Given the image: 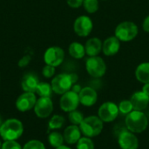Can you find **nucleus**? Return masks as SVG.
<instances>
[{
	"instance_id": "f257e3e1",
	"label": "nucleus",
	"mask_w": 149,
	"mask_h": 149,
	"mask_svg": "<svg viewBox=\"0 0 149 149\" xmlns=\"http://www.w3.org/2000/svg\"><path fill=\"white\" fill-rule=\"evenodd\" d=\"M127 128L134 134L144 132L148 126V119L142 111L133 110L128 113L125 120Z\"/></svg>"
},
{
	"instance_id": "f03ea898",
	"label": "nucleus",
	"mask_w": 149,
	"mask_h": 149,
	"mask_svg": "<svg viewBox=\"0 0 149 149\" xmlns=\"http://www.w3.org/2000/svg\"><path fill=\"white\" fill-rule=\"evenodd\" d=\"M24 132L22 122L17 119H9L3 122L0 127V136L5 141H16L21 137Z\"/></svg>"
},
{
	"instance_id": "7ed1b4c3",
	"label": "nucleus",
	"mask_w": 149,
	"mask_h": 149,
	"mask_svg": "<svg viewBox=\"0 0 149 149\" xmlns=\"http://www.w3.org/2000/svg\"><path fill=\"white\" fill-rule=\"evenodd\" d=\"M81 133L89 138L98 136L103 130V121L99 116H89L83 120L79 125Z\"/></svg>"
},
{
	"instance_id": "20e7f679",
	"label": "nucleus",
	"mask_w": 149,
	"mask_h": 149,
	"mask_svg": "<svg viewBox=\"0 0 149 149\" xmlns=\"http://www.w3.org/2000/svg\"><path fill=\"white\" fill-rule=\"evenodd\" d=\"M138 34L137 25L130 21L120 23L115 29V37L120 41H130L134 39Z\"/></svg>"
},
{
	"instance_id": "39448f33",
	"label": "nucleus",
	"mask_w": 149,
	"mask_h": 149,
	"mask_svg": "<svg viewBox=\"0 0 149 149\" xmlns=\"http://www.w3.org/2000/svg\"><path fill=\"white\" fill-rule=\"evenodd\" d=\"M73 82L71 78V74L62 73L56 76L52 80V91L57 94H64L66 92L70 91Z\"/></svg>"
},
{
	"instance_id": "423d86ee",
	"label": "nucleus",
	"mask_w": 149,
	"mask_h": 149,
	"mask_svg": "<svg viewBox=\"0 0 149 149\" xmlns=\"http://www.w3.org/2000/svg\"><path fill=\"white\" fill-rule=\"evenodd\" d=\"M86 67L87 72L93 78L102 77L107 71V65L104 60L98 56L90 57L86 60Z\"/></svg>"
},
{
	"instance_id": "0eeeda50",
	"label": "nucleus",
	"mask_w": 149,
	"mask_h": 149,
	"mask_svg": "<svg viewBox=\"0 0 149 149\" xmlns=\"http://www.w3.org/2000/svg\"><path fill=\"white\" fill-rule=\"evenodd\" d=\"M120 113L119 107L113 102H105L103 103L98 111V116L103 122H112L118 117Z\"/></svg>"
},
{
	"instance_id": "6e6552de",
	"label": "nucleus",
	"mask_w": 149,
	"mask_h": 149,
	"mask_svg": "<svg viewBox=\"0 0 149 149\" xmlns=\"http://www.w3.org/2000/svg\"><path fill=\"white\" fill-rule=\"evenodd\" d=\"M79 103L80 102H79V93L73 91H68L65 93L62 94L59 105H60V108L64 112L70 113L76 110Z\"/></svg>"
},
{
	"instance_id": "1a4fd4ad",
	"label": "nucleus",
	"mask_w": 149,
	"mask_h": 149,
	"mask_svg": "<svg viewBox=\"0 0 149 149\" xmlns=\"http://www.w3.org/2000/svg\"><path fill=\"white\" fill-rule=\"evenodd\" d=\"M64 58H65V52L60 47L58 46H52L48 48L44 55V60L45 64L54 67L61 65Z\"/></svg>"
},
{
	"instance_id": "9d476101",
	"label": "nucleus",
	"mask_w": 149,
	"mask_h": 149,
	"mask_svg": "<svg viewBox=\"0 0 149 149\" xmlns=\"http://www.w3.org/2000/svg\"><path fill=\"white\" fill-rule=\"evenodd\" d=\"M34 111L38 118L45 119L50 116L53 111V103L51 98L40 97L34 106Z\"/></svg>"
},
{
	"instance_id": "9b49d317",
	"label": "nucleus",
	"mask_w": 149,
	"mask_h": 149,
	"mask_svg": "<svg viewBox=\"0 0 149 149\" xmlns=\"http://www.w3.org/2000/svg\"><path fill=\"white\" fill-rule=\"evenodd\" d=\"M118 143L121 149H137L139 148L138 138L129 130H124L120 134Z\"/></svg>"
},
{
	"instance_id": "f8f14e48",
	"label": "nucleus",
	"mask_w": 149,
	"mask_h": 149,
	"mask_svg": "<svg viewBox=\"0 0 149 149\" xmlns=\"http://www.w3.org/2000/svg\"><path fill=\"white\" fill-rule=\"evenodd\" d=\"M36 102L37 98L34 93L24 92L17 98L16 101V107L20 112H26L33 108Z\"/></svg>"
},
{
	"instance_id": "ddd939ff",
	"label": "nucleus",
	"mask_w": 149,
	"mask_h": 149,
	"mask_svg": "<svg viewBox=\"0 0 149 149\" xmlns=\"http://www.w3.org/2000/svg\"><path fill=\"white\" fill-rule=\"evenodd\" d=\"M74 31L80 37H86L93 30V22L86 16L79 17L74 22Z\"/></svg>"
},
{
	"instance_id": "4468645a",
	"label": "nucleus",
	"mask_w": 149,
	"mask_h": 149,
	"mask_svg": "<svg viewBox=\"0 0 149 149\" xmlns=\"http://www.w3.org/2000/svg\"><path fill=\"white\" fill-rule=\"evenodd\" d=\"M79 102L85 107L93 106L98 99L96 91L92 87H84L79 93Z\"/></svg>"
},
{
	"instance_id": "2eb2a0df",
	"label": "nucleus",
	"mask_w": 149,
	"mask_h": 149,
	"mask_svg": "<svg viewBox=\"0 0 149 149\" xmlns=\"http://www.w3.org/2000/svg\"><path fill=\"white\" fill-rule=\"evenodd\" d=\"M134 110L143 111L145 110L149 104V96L144 93L142 91L134 93L130 100Z\"/></svg>"
},
{
	"instance_id": "dca6fc26",
	"label": "nucleus",
	"mask_w": 149,
	"mask_h": 149,
	"mask_svg": "<svg viewBox=\"0 0 149 149\" xmlns=\"http://www.w3.org/2000/svg\"><path fill=\"white\" fill-rule=\"evenodd\" d=\"M81 134L82 133L80 131V128L78 126L71 125L65 129L63 136L66 143L72 145V144H76L79 141V140L81 138Z\"/></svg>"
},
{
	"instance_id": "f3484780",
	"label": "nucleus",
	"mask_w": 149,
	"mask_h": 149,
	"mask_svg": "<svg viewBox=\"0 0 149 149\" xmlns=\"http://www.w3.org/2000/svg\"><path fill=\"white\" fill-rule=\"evenodd\" d=\"M120 47V40L116 37H110L105 40L102 49H103L105 55L113 56L119 52Z\"/></svg>"
},
{
	"instance_id": "a211bd4d",
	"label": "nucleus",
	"mask_w": 149,
	"mask_h": 149,
	"mask_svg": "<svg viewBox=\"0 0 149 149\" xmlns=\"http://www.w3.org/2000/svg\"><path fill=\"white\" fill-rule=\"evenodd\" d=\"M38 83H39L38 79L35 75L31 73H28L24 76L22 82H21V86L24 92L35 93Z\"/></svg>"
},
{
	"instance_id": "6ab92c4d",
	"label": "nucleus",
	"mask_w": 149,
	"mask_h": 149,
	"mask_svg": "<svg viewBox=\"0 0 149 149\" xmlns=\"http://www.w3.org/2000/svg\"><path fill=\"white\" fill-rule=\"evenodd\" d=\"M85 49H86V53L88 56H90V57L97 56L102 49L101 41L97 38H90L89 40H87Z\"/></svg>"
},
{
	"instance_id": "aec40b11",
	"label": "nucleus",
	"mask_w": 149,
	"mask_h": 149,
	"mask_svg": "<svg viewBox=\"0 0 149 149\" xmlns=\"http://www.w3.org/2000/svg\"><path fill=\"white\" fill-rule=\"evenodd\" d=\"M135 76L136 79L144 84L149 83V63L146 62V63H142L141 64L136 71H135Z\"/></svg>"
},
{
	"instance_id": "412c9836",
	"label": "nucleus",
	"mask_w": 149,
	"mask_h": 149,
	"mask_svg": "<svg viewBox=\"0 0 149 149\" xmlns=\"http://www.w3.org/2000/svg\"><path fill=\"white\" fill-rule=\"evenodd\" d=\"M69 53L74 58H82L86 54V49L81 44L73 42L69 46Z\"/></svg>"
},
{
	"instance_id": "4be33fe9",
	"label": "nucleus",
	"mask_w": 149,
	"mask_h": 149,
	"mask_svg": "<svg viewBox=\"0 0 149 149\" xmlns=\"http://www.w3.org/2000/svg\"><path fill=\"white\" fill-rule=\"evenodd\" d=\"M52 85L45 83V82H41L38 83L36 92L40 97H49L51 98L52 93Z\"/></svg>"
},
{
	"instance_id": "5701e85b",
	"label": "nucleus",
	"mask_w": 149,
	"mask_h": 149,
	"mask_svg": "<svg viewBox=\"0 0 149 149\" xmlns=\"http://www.w3.org/2000/svg\"><path fill=\"white\" fill-rule=\"evenodd\" d=\"M64 136L58 132H52L48 136V141L50 145L55 148L60 147L64 143Z\"/></svg>"
},
{
	"instance_id": "b1692460",
	"label": "nucleus",
	"mask_w": 149,
	"mask_h": 149,
	"mask_svg": "<svg viewBox=\"0 0 149 149\" xmlns=\"http://www.w3.org/2000/svg\"><path fill=\"white\" fill-rule=\"evenodd\" d=\"M65 124V118L60 115H54L49 121V128L52 130L54 129H59L63 127Z\"/></svg>"
},
{
	"instance_id": "393cba45",
	"label": "nucleus",
	"mask_w": 149,
	"mask_h": 149,
	"mask_svg": "<svg viewBox=\"0 0 149 149\" xmlns=\"http://www.w3.org/2000/svg\"><path fill=\"white\" fill-rule=\"evenodd\" d=\"M77 144V149H94V143L89 137H81Z\"/></svg>"
},
{
	"instance_id": "a878e982",
	"label": "nucleus",
	"mask_w": 149,
	"mask_h": 149,
	"mask_svg": "<svg viewBox=\"0 0 149 149\" xmlns=\"http://www.w3.org/2000/svg\"><path fill=\"white\" fill-rule=\"evenodd\" d=\"M68 118H69V120L72 123V125H76V126H79L80 123L85 119L84 116H83V113L79 112V111H77V110L70 112Z\"/></svg>"
},
{
	"instance_id": "bb28decb",
	"label": "nucleus",
	"mask_w": 149,
	"mask_h": 149,
	"mask_svg": "<svg viewBox=\"0 0 149 149\" xmlns=\"http://www.w3.org/2000/svg\"><path fill=\"white\" fill-rule=\"evenodd\" d=\"M83 5L85 10L89 13H93L99 9V2L98 0H84Z\"/></svg>"
},
{
	"instance_id": "cd10ccee",
	"label": "nucleus",
	"mask_w": 149,
	"mask_h": 149,
	"mask_svg": "<svg viewBox=\"0 0 149 149\" xmlns=\"http://www.w3.org/2000/svg\"><path fill=\"white\" fill-rule=\"evenodd\" d=\"M118 107H119L120 113L122 114H125V115H127L128 113H130L134 110L133 105H132L130 100H122L119 104Z\"/></svg>"
},
{
	"instance_id": "c85d7f7f",
	"label": "nucleus",
	"mask_w": 149,
	"mask_h": 149,
	"mask_svg": "<svg viewBox=\"0 0 149 149\" xmlns=\"http://www.w3.org/2000/svg\"><path fill=\"white\" fill-rule=\"evenodd\" d=\"M23 149H45V147L43 142L38 140H31L24 146Z\"/></svg>"
},
{
	"instance_id": "c756f323",
	"label": "nucleus",
	"mask_w": 149,
	"mask_h": 149,
	"mask_svg": "<svg viewBox=\"0 0 149 149\" xmlns=\"http://www.w3.org/2000/svg\"><path fill=\"white\" fill-rule=\"evenodd\" d=\"M1 149H23L19 143L16 141H5L3 144Z\"/></svg>"
},
{
	"instance_id": "7c9ffc66",
	"label": "nucleus",
	"mask_w": 149,
	"mask_h": 149,
	"mask_svg": "<svg viewBox=\"0 0 149 149\" xmlns=\"http://www.w3.org/2000/svg\"><path fill=\"white\" fill-rule=\"evenodd\" d=\"M43 75L45 77V78H51L54 75L55 73V67L54 66H52V65H46L44 68H43V72H42Z\"/></svg>"
},
{
	"instance_id": "2f4dec72",
	"label": "nucleus",
	"mask_w": 149,
	"mask_h": 149,
	"mask_svg": "<svg viewBox=\"0 0 149 149\" xmlns=\"http://www.w3.org/2000/svg\"><path fill=\"white\" fill-rule=\"evenodd\" d=\"M31 58L30 55H24L18 61V66L19 67H25L27 65H29V63L31 62Z\"/></svg>"
},
{
	"instance_id": "473e14b6",
	"label": "nucleus",
	"mask_w": 149,
	"mask_h": 149,
	"mask_svg": "<svg viewBox=\"0 0 149 149\" xmlns=\"http://www.w3.org/2000/svg\"><path fill=\"white\" fill-rule=\"evenodd\" d=\"M84 0H67V3L72 8H79L83 4Z\"/></svg>"
},
{
	"instance_id": "72a5a7b5",
	"label": "nucleus",
	"mask_w": 149,
	"mask_h": 149,
	"mask_svg": "<svg viewBox=\"0 0 149 149\" xmlns=\"http://www.w3.org/2000/svg\"><path fill=\"white\" fill-rule=\"evenodd\" d=\"M143 30L147 32H149V16H148L143 22Z\"/></svg>"
},
{
	"instance_id": "f704fd0d",
	"label": "nucleus",
	"mask_w": 149,
	"mask_h": 149,
	"mask_svg": "<svg viewBox=\"0 0 149 149\" xmlns=\"http://www.w3.org/2000/svg\"><path fill=\"white\" fill-rule=\"evenodd\" d=\"M81 86H79V85H74V86H72V91H73V92H75V93H79V92L81 91Z\"/></svg>"
},
{
	"instance_id": "c9c22d12",
	"label": "nucleus",
	"mask_w": 149,
	"mask_h": 149,
	"mask_svg": "<svg viewBox=\"0 0 149 149\" xmlns=\"http://www.w3.org/2000/svg\"><path fill=\"white\" fill-rule=\"evenodd\" d=\"M142 92L149 96V83H147L144 85V86L142 87Z\"/></svg>"
},
{
	"instance_id": "e433bc0d",
	"label": "nucleus",
	"mask_w": 149,
	"mask_h": 149,
	"mask_svg": "<svg viewBox=\"0 0 149 149\" xmlns=\"http://www.w3.org/2000/svg\"><path fill=\"white\" fill-rule=\"evenodd\" d=\"M70 74H71V78H72V80L73 84H75L77 82V80H78L77 74H75V73H70Z\"/></svg>"
},
{
	"instance_id": "4c0bfd02",
	"label": "nucleus",
	"mask_w": 149,
	"mask_h": 149,
	"mask_svg": "<svg viewBox=\"0 0 149 149\" xmlns=\"http://www.w3.org/2000/svg\"><path fill=\"white\" fill-rule=\"evenodd\" d=\"M56 149H71L69 147H67V146H65V145H62V146H60V147H58V148H57Z\"/></svg>"
},
{
	"instance_id": "58836bf2",
	"label": "nucleus",
	"mask_w": 149,
	"mask_h": 149,
	"mask_svg": "<svg viewBox=\"0 0 149 149\" xmlns=\"http://www.w3.org/2000/svg\"><path fill=\"white\" fill-rule=\"evenodd\" d=\"M2 124H3V121H2V119H1V117H0V127H1V126H2Z\"/></svg>"
},
{
	"instance_id": "ea45409f",
	"label": "nucleus",
	"mask_w": 149,
	"mask_h": 149,
	"mask_svg": "<svg viewBox=\"0 0 149 149\" xmlns=\"http://www.w3.org/2000/svg\"><path fill=\"white\" fill-rule=\"evenodd\" d=\"M1 147H2V144H1V142H0V149H1Z\"/></svg>"
}]
</instances>
